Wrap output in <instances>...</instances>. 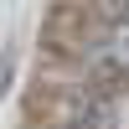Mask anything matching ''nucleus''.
<instances>
[{"label": "nucleus", "instance_id": "3", "mask_svg": "<svg viewBox=\"0 0 129 129\" xmlns=\"http://www.w3.org/2000/svg\"><path fill=\"white\" fill-rule=\"evenodd\" d=\"M10 83H16V67H10V57H5V62H0V98L10 93Z\"/></svg>", "mask_w": 129, "mask_h": 129}, {"label": "nucleus", "instance_id": "2", "mask_svg": "<svg viewBox=\"0 0 129 129\" xmlns=\"http://www.w3.org/2000/svg\"><path fill=\"white\" fill-rule=\"evenodd\" d=\"M83 83H88V88H98V93H119V88H129V62L124 57H114L109 47H93V52H83Z\"/></svg>", "mask_w": 129, "mask_h": 129}, {"label": "nucleus", "instance_id": "1", "mask_svg": "<svg viewBox=\"0 0 129 129\" xmlns=\"http://www.w3.org/2000/svg\"><path fill=\"white\" fill-rule=\"evenodd\" d=\"M52 124L57 129H119V109H114L109 93L98 88H72V93H57V109H52Z\"/></svg>", "mask_w": 129, "mask_h": 129}]
</instances>
